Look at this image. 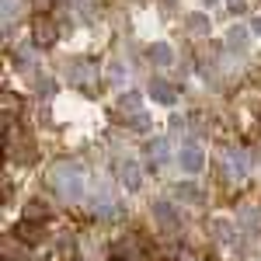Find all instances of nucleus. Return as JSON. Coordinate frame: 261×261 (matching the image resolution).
<instances>
[{
  "mask_svg": "<svg viewBox=\"0 0 261 261\" xmlns=\"http://www.w3.org/2000/svg\"><path fill=\"white\" fill-rule=\"evenodd\" d=\"M178 195L185 202H199V192H195V185H178Z\"/></svg>",
  "mask_w": 261,
  "mask_h": 261,
  "instance_id": "nucleus-17",
  "label": "nucleus"
},
{
  "mask_svg": "<svg viewBox=\"0 0 261 261\" xmlns=\"http://www.w3.org/2000/svg\"><path fill=\"white\" fill-rule=\"evenodd\" d=\"M140 101H143L140 91H129V94H122V98H119V108L125 112V115H140Z\"/></svg>",
  "mask_w": 261,
  "mask_h": 261,
  "instance_id": "nucleus-13",
  "label": "nucleus"
},
{
  "mask_svg": "<svg viewBox=\"0 0 261 261\" xmlns=\"http://www.w3.org/2000/svg\"><path fill=\"white\" fill-rule=\"evenodd\" d=\"M14 237H18V241H28V244H39L42 237H45V230H42V223H35V220H24V223H18Z\"/></svg>",
  "mask_w": 261,
  "mask_h": 261,
  "instance_id": "nucleus-9",
  "label": "nucleus"
},
{
  "mask_svg": "<svg viewBox=\"0 0 261 261\" xmlns=\"http://www.w3.org/2000/svg\"><path fill=\"white\" fill-rule=\"evenodd\" d=\"M150 213H153V220H157V226H161L164 233H174V230H178L181 226V220H178V209H174V205H171V202H153V205H150Z\"/></svg>",
  "mask_w": 261,
  "mask_h": 261,
  "instance_id": "nucleus-2",
  "label": "nucleus"
},
{
  "mask_svg": "<svg viewBox=\"0 0 261 261\" xmlns=\"http://www.w3.org/2000/svg\"><path fill=\"white\" fill-rule=\"evenodd\" d=\"M230 4V14H244L247 11V0H226Z\"/></svg>",
  "mask_w": 261,
  "mask_h": 261,
  "instance_id": "nucleus-21",
  "label": "nucleus"
},
{
  "mask_svg": "<svg viewBox=\"0 0 261 261\" xmlns=\"http://www.w3.org/2000/svg\"><path fill=\"white\" fill-rule=\"evenodd\" d=\"M241 223L247 230H254V226H258V213H254V209H241Z\"/></svg>",
  "mask_w": 261,
  "mask_h": 261,
  "instance_id": "nucleus-18",
  "label": "nucleus"
},
{
  "mask_svg": "<svg viewBox=\"0 0 261 261\" xmlns=\"http://www.w3.org/2000/svg\"><path fill=\"white\" fill-rule=\"evenodd\" d=\"M4 258H7V261H28V258H32V251L21 247L18 241H7V244H4Z\"/></svg>",
  "mask_w": 261,
  "mask_h": 261,
  "instance_id": "nucleus-14",
  "label": "nucleus"
},
{
  "mask_svg": "<svg viewBox=\"0 0 261 261\" xmlns=\"http://www.w3.org/2000/svg\"><path fill=\"white\" fill-rule=\"evenodd\" d=\"M122 188H129V192H136L143 185V171H140V164L136 161H122Z\"/></svg>",
  "mask_w": 261,
  "mask_h": 261,
  "instance_id": "nucleus-7",
  "label": "nucleus"
},
{
  "mask_svg": "<svg viewBox=\"0 0 261 261\" xmlns=\"http://www.w3.org/2000/svg\"><path fill=\"white\" fill-rule=\"evenodd\" d=\"M202 161H205V157H202V150L195 146V143H185V146L178 150V164L185 167V171H188V174L202 171Z\"/></svg>",
  "mask_w": 261,
  "mask_h": 261,
  "instance_id": "nucleus-4",
  "label": "nucleus"
},
{
  "mask_svg": "<svg viewBox=\"0 0 261 261\" xmlns=\"http://www.w3.org/2000/svg\"><path fill=\"white\" fill-rule=\"evenodd\" d=\"M202 4H205V7H213V4H216V0H202Z\"/></svg>",
  "mask_w": 261,
  "mask_h": 261,
  "instance_id": "nucleus-26",
  "label": "nucleus"
},
{
  "mask_svg": "<svg viewBox=\"0 0 261 261\" xmlns=\"http://www.w3.org/2000/svg\"><path fill=\"white\" fill-rule=\"evenodd\" d=\"M56 39H60V32H56V24H53L49 18H39L35 24H32V42H35L39 49H53Z\"/></svg>",
  "mask_w": 261,
  "mask_h": 261,
  "instance_id": "nucleus-3",
  "label": "nucleus"
},
{
  "mask_svg": "<svg viewBox=\"0 0 261 261\" xmlns=\"http://www.w3.org/2000/svg\"><path fill=\"white\" fill-rule=\"evenodd\" d=\"M91 77H98V70H94V66H87V63H77V66H73V84L84 87L87 94H91V91H98V81H91Z\"/></svg>",
  "mask_w": 261,
  "mask_h": 261,
  "instance_id": "nucleus-6",
  "label": "nucleus"
},
{
  "mask_svg": "<svg viewBox=\"0 0 261 261\" xmlns=\"http://www.w3.org/2000/svg\"><path fill=\"white\" fill-rule=\"evenodd\" d=\"M247 171H251V161H247V153H241V150H233V153L226 157V174L241 181L244 174H247Z\"/></svg>",
  "mask_w": 261,
  "mask_h": 261,
  "instance_id": "nucleus-8",
  "label": "nucleus"
},
{
  "mask_svg": "<svg viewBox=\"0 0 261 261\" xmlns=\"http://www.w3.org/2000/svg\"><path fill=\"white\" fill-rule=\"evenodd\" d=\"M49 4H53V0H35V7H49Z\"/></svg>",
  "mask_w": 261,
  "mask_h": 261,
  "instance_id": "nucleus-25",
  "label": "nucleus"
},
{
  "mask_svg": "<svg viewBox=\"0 0 261 261\" xmlns=\"http://www.w3.org/2000/svg\"><path fill=\"white\" fill-rule=\"evenodd\" d=\"M226 42H230V49H244L247 45V28H230V35H226Z\"/></svg>",
  "mask_w": 261,
  "mask_h": 261,
  "instance_id": "nucleus-16",
  "label": "nucleus"
},
{
  "mask_svg": "<svg viewBox=\"0 0 261 261\" xmlns=\"http://www.w3.org/2000/svg\"><path fill=\"white\" fill-rule=\"evenodd\" d=\"M133 125H136V129H146L150 122H146V115H133Z\"/></svg>",
  "mask_w": 261,
  "mask_h": 261,
  "instance_id": "nucleus-23",
  "label": "nucleus"
},
{
  "mask_svg": "<svg viewBox=\"0 0 261 261\" xmlns=\"http://www.w3.org/2000/svg\"><path fill=\"white\" fill-rule=\"evenodd\" d=\"M56 254H60V258H70V254H73V241H70V237H63L60 247H56Z\"/></svg>",
  "mask_w": 261,
  "mask_h": 261,
  "instance_id": "nucleus-20",
  "label": "nucleus"
},
{
  "mask_svg": "<svg viewBox=\"0 0 261 261\" xmlns=\"http://www.w3.org/2000/svg\"><path fill=\"white\" fill-rule=\"evenodd\" d=\"M11 14H14V0H4V21H11Z\"/></svg>",
  "mask_w": 261,
  "mask_h": 261,
  "instance_id": "nucleus-22",
  "label": "nucleus"
},
{
  "mask_svg": "<svg viewBox=\"0 0 261 261\" xmlns=\"http://www.w3.org/2000/svg\"><path fill=\"white\" fill-rule=\"evenodd\" d=\"M112 261H122V258H112Z\"/></svg>",
  "mask_w": 261,
  "mask_h": 261,
  "instance_id": "nucleus-27",
  "label": "nucleus"
},
{
  "mask_svg": "<svg viewBox=\"0 0 261 261\" xmlns=\"http://www.w3.org/2000/svg\"><path fill=\"white\" fill-rule=\"evenodd\" d=\"M35 91H39V94H45V98H49V94H53V91H56V84L49 81V77H39V81H35Z\"/></svg>",
  "mask_w": 261,
  "mask_h": 261,
  "instance_id": "nucleus-19",
  "label": "nucleus"
},
{
  "mask_svg": "<svg viewBox=\"0 0 261 261\" xmlns=\"http://www.w3.org/2000/svg\"><path fill=\"white\" fill-rule=\"evenodd\" d=\"M146 161L150 164H167L171 161V143L167 140H150L146 143Z\"/></svg>",
  "mask_w": 261,
  "mask_h": 261,
  "instance_id": "nucleus-10",
  "label": "nucleus"
},
{
  "mask_svg": "<svg viewBox=\"0 0 261 261\" xmlns=\"http://www.w3.org/2000/svg\"><path fill=\"white\" fill-rule=\"evenodd\" d=\"M150 98L157 105H174L178 101V87H171L167 81H150Z\"/></svg>",
  "mask_w": 261,
  "mask_h": 261,
  "instance_id": "nucleus-5",
  "label": "nucleus"
},
{
  "mask_svg": "<svg viewBox=\"0 0 261 261\" xmlns=\"http://www.w3.org/2000/svg\"><path fill=\"white\" fill-rule=\"evenodd\" d=\"M251 32H254V35H261V21H254V24H251Z\"/></svg>",
  "mask_w": 261,
  "mask_h": 261,
  "instance_id": "nucleus-24",
  "label": "nucleus"
},
{
  "mask_svg": "<svg viewBox=\"0 0 261 261\" xmlns=\"http://www.w3.org/2000/svg\"><path fill=\"white\" fill-rule=\"evenodd\" d=\"M53 216V209H49V202L45 199H32L24 205V220H35V223H45Z\"/></svg>",
  "mask_w": 261,
  "mask_h": 261,
  "instance_id": "nucleus-11",
  "label": "nucleus"
},
{
  "mask_svg": "<svg viewBox=\"0 0 261 261\" xmlns=\"http://www.w3.org/2000/svg\"><path fill=\"white\" fill-rule=\"evenodd\" d=\"M188 32H192V35H205V32H209V18H205V14H192V18H188Z\"/></svg>",
  "mask_w": 261,
  "mask_h": 261,
  "instance_id": "nucleus-15",
  "label": "nucleus"
},
{
  "mask_svg": "<svg viewBox=\"0 0 261 261\" xmlns=\"http://www.w3.org/2000/svg\"><path fill=\"white\" fill-rule=\"evenodd\" d=\"M49 188L60 195L63 202H81L84 199V188H87V174L77 161H56L49 167Z\"/></svg>",
  "mask_w": 261,
  "mask_h": 261,
  "instance_id": "nucleus-1",
  "label": "nucleus"
},
{
  "mask_svg": "<svg viewBox=\"0 0 261 261\" xmlns=\"http://www.w3.org/2000/svg\"><path fill=\"white\" fill-rule=\"evenodd\" d=\"M146 56H150V63H153V66H167V63L174 60L171 45H164V42H153V45L146 49Z\"/></svg>",
  "mask_w": 261,
  "mask_h": 261,
  "instance_id": "nucleus-12",
  "label": "nucleus"
}]
</instances>
